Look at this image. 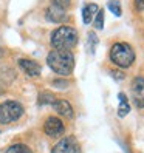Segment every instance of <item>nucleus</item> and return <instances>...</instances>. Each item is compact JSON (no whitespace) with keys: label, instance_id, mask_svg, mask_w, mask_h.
Wrapping results in <instances>:
<instances>
[{"label":"nucleus","instance_id":"1","mask_svg":"<svg viewBox=\"0 0 144 153\" xmlns=\"http://www.w3.org/2000/svg\"><path fill=\"white\" fill-rule=\"evenodd\" d=\"M48 67L59 76H70L75 70V56L67 50H51L47 56Z\"/></svg>","mask_w":144,"mask_h":153},{"label":"nucleus","instance_id":"2","mask_svg":"<svg viewBox=\"0 0 144 153\" xmlns=\"http://www.w3.org/2000/svg\"><path fill=\"white\" fill-rule=\"evenodd\" d=\"M79 40L78 31L73 28V26H67L62 25L59 28H56L51 34V45L53 50H67L71 51Z\"/></svg>","mask_w":144,"mask_h":153},{"label":"nucleus","instance_id":"3","mask_svg":"<svg viewBox=\"0 0 144 153\" xmlns=\"http://www.w3.org/2000/svg\"><path fill=\"white\" fill-rule=\"evenodd\" d=\"M110 60L116 67L119 68H129L135 62V51L129 43L125 42H116L113 43V47L110 48L109 53Z\"/></svg>","mask_w":144,"mask_h":153},{"label":"nucleus","instance_id":"4","mask_svg":"<svg viewBox=\"0 0 144 153\" xmlns=\"http://www.w3.org/2000/svg\"><path fill=\"white\" fill-rule=\"evenodd\" d=\"M23 114V107L17 101H6L0 104V124L8 125Z\"/></svg>","mask_w":144,"mask_h":153},{"label":"nucleus","instance_id":"5","mask_svg":"<svg viewBox=\"0 0 144 153\" xmlns=\"http://www.w3.org/2000/svg\"><path fill=\"white\" fill-rule=\"evenodd\" d=\"M51 153H81V146L75 136H64L53 146Z\"/></svg>","mask_w":144,"mask_h":153},{"label":"nucleus","instance_id":"6","mask_svg":"<svg viewBox=\"0 0 144 153\" xmlns=\"http://www.w3.org/2000/svg\"><path fill=\"white\" fill-rule=\"evenodd\" d=\"M43 131L50 138H59L65 131V125L57 116H48L43 122Z\"/></svg>","mask_w":144,"mask_h":153},{"label":"nucleus","instance_id":"7","mask_svg":"<svg viewBox=\"0 0 144 153\" xmlns=\"http://www.w3.org/2000/svg\"><path fill=\"white\" fill-rule=\"evenodd\" d=\"M130 93H132V101L137 108H144V77L138 76L133 79L130 85Z\"/></svg>","mask_w":144,"mask_h":153},{"label":"nucleus","instance_id":"8","mask_svg":"<svg viewBox=\"0 0 144 153\" xmlns=\"http://www.w3.org/2000/svg\"><path fill=\"white\" fill-rule=\"evenodd\" d=\"M45 19L53 22V23H62V22L67 20V11L51 3L47 10H45Z\"/></svg>","mask_w":144,"mask_h":153},{"label":"nucleus","instance_id":"9","mask_svg":"<svg viewBox=\"0 0 144 153\" xmlns=\"http://www.w3.org/2000/svg\"><path fill=\"white\" fill-rule=\"evenodd\" d=\"M51 107L54 108V111L59 116H62V118H67V119H73L75 118L73 107H71V104L68 101H65V99H56Z\"/></svg>","mask_w":144,"mask_h":153},{"label":"nucleus","instance_id":"10","mask_svg":"<svg viewBox=\"0 0 144 153\" xmlns=\"http://www.w3.org/2000/svg\"><path fill=\"white\" fill-rule=\"evenodd\" d=\"M17 64H19V67H20V70L23 71V73L28 74L30 77L40 76V73H42V67L36 60H31V59H19Z\"/></svg>","mask_w":144,"mask_h":153},{"label":"nucleus","instance_id":"11","mask_svg":"<svg viewBox=\"0 0 144 153\" xmlns=\"http://www.w3.org/2000/svg\"><path fill=\"white\" fill-rule=\"evenodd\" d=\"M98 11H99V10H98L96 3H87V5H84V8H82V22H84V25L92 23L93 22V16Z\"/></svg>","mask_w":144,"mask_h":153},{"label":"nucleus","instance_id":"12","mask_svg":"<svg viewBox=\"0 0 144 153\" xmlns=\"http://www.w3.org/2000/svg\"><path fill=\"white\" fill-rule=\"evenodd\" d=\"M118 97H119L118 116H119V118H124V116H127V114H129V111H130V105H129V101H127V97H125L124 93H119Z\"/></svg>","mask_w":144,"mask_h":153},{"label":"nucleus","instance_id":"13","mask_svg":"<svg viewBox=\"0 0 144 153\" xmlns=\"http://www.w3.org/2000/svg\"><path fill=\"white\" fill-rule=\"evenodd\" d=\"M5 153H33V152L28 146H25L22 142H17V144H13V146L8 147L5 150Z\"/></svg>","mask_w":144,"mask_h":153},{"label":"nucleus","instance_id":"14","mask_svg":"<svg viewBox=\"0 0 144 153\" xmlns=\"http://www.w3.org/2000/svg\"><path fill=\"white\" fill-rule=\"evenodd\" d=\"M107 8H109L110 13H113L116 17H121L122 10H121V3H119V0H109V3H107Z\"/></svg>","mask_w":144,"mask_h":153},{"label":"nucleus","instance_id":"15","mask_svg":"<svg viewBox=\"0 0 144 153\" xmlns=\"http://www.w3.org/2000/svg\"><path fill=\"white\" fill-rule=\"evenodd\" d=\"M54 101H56V99H54V96H53L51 93L43 91V93L39 94V104L40 105H53Z\"/></svg>","mask_w":144,"mask_h":153},{"label":"nucleus","instance_id":"16","mask_svg":"<svg viewBox=\"0 0 144 153\" xmlns=\"http://www.w3.org/2000/svg\"><path fill=\"white\" fill-rule=\"evenodd\" d=\"M99 43V40H98V36L95 33H88V50L92 54H95V50H96V45Z\"/></svg>","mask_w":144,"mask_h":153},{"label":"nucleus","instance_id":"17","mask_svg":"<svg viewBox=\"0 0 144 153\" xmlns=\"http://www.w3.org/2000/svg\"><path fill=\"white\" fill-rule=\"evenodd\" d=\"M93 26H95L96 30H102V28H104V11H102V10H99V11L96 13Z\"/></svg>","mask_w":144,"mask_h":153},{"label":"nucleus","instance_id":"18","mask_svg":"<svg viewBox=\"0 0 144 153\" xmlns=\"http://www.w3.org/2000/svg\"><path fill=\"white\" fill-rule=\"evenodd\" d=\"M53 5H56L59 8H62V10H68L70 5H71V0H53Z\"/></svg>","mask_w":144,"mask_h":153},{"label":"nucleus","instance_id":"19","mask_svg":"<svg viewBox=\"0 0 144 153\" xmlns=\"http://www.w3.org/2000/svg\"><path fill=\"white\" fill-rule=\"evenodd\" d=\"M68 85H70L68 80H60V79L53 80V87H56V88H67Z\"/></svg>","mask_w":144,"mask_h":153},{"label":"nucleus","instance_id":"20","mask_svg":"<svg viewBox=\"0 0 144 153\" xmlns=\"http://www.w3.org/2000/svg\"><path fill=\"white\" fill-rule=\"evenodd\" d=\"M112 77L115 79V80H118V82H119V80H122L124 79V73H121V71H118V70H115V71H112Z\"/></svg>","mask_w":144,"mask_h":153},{"label":"nucleus","instance_id":"21","mask_svg":"<svg viewBox=\"0 0 144 153\" xmlns=\"http://www.w3.org/2000/svg\"><path fill=\"white\" fill-rule=\"evenodd\" d=\"M135 8H137V11H144V0H135Z\"/></svg>","mask_w":144,"mask_h":153},{"label":"nucleus","instance_id":"22","mask_svg":"<svg viewBox=\"0 0 144 153\" xmlns=\"http://www.w3.org/2000/svg\"><path fill=\"white\" fill-rule=\"evenodd\" d=\"M3 54V50H0V56H2Z\"/></svg>","mask_w":144,"mask_h":153}]
</instances>
